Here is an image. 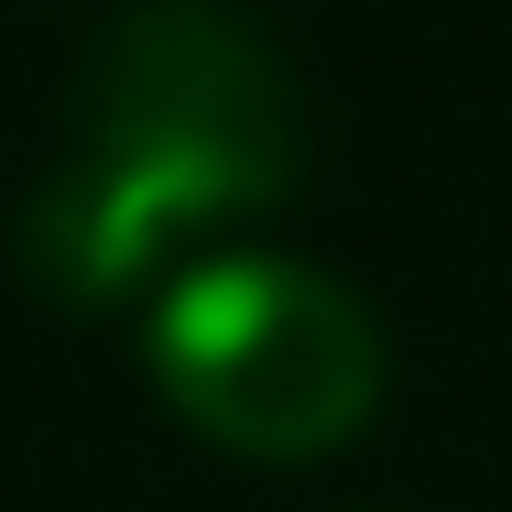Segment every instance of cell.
Returning <instances> with one entry per match:
<instances>
[{
	"label": "cell",
	"instance_id": "1",
	"mask_svg": "<svg viewBox=\"0 0 512 512\" xmlns=\"http://www.w3.org/2000/svg\"><path fill=\"white\" fill-rule=\"evenodd\" d=\"M295 142V66L240 11L142 0L77 44V153L175 197L186 218L273 197L295 175Z\"/></svg>",
	"mask_w": 512,
	"mask_h": 512
},
{
	"label": "cell",
	"instance_id": "2",
	"mask_svg": "<svg viewBox=\"0 0 512 512\" xmlns=\"http://www.w3.org/2000/svg\"><path fill=\"white\" fill-rule=\"evenodd\" d=\"M153 382L240 447H327L382 393V316L295 251H197L153 295Z\"/></svg>",
	"mask_w": 512,
	"mask_h": 512
}]
</instances>
